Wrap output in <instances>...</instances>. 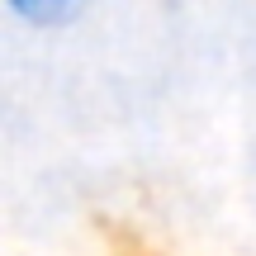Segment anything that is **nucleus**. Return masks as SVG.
I'll use <instances>...</instances> for the list:
<instances>
[{
    "label": "nucleus",
    "instance_id": "obj_1",
    "mask_svg": "<svg viewBox=\"0 0 256 256\" xmlns=\"http://www.w3.org/2000/svg\"><path fill=\"white\" fill-rule=\"evenodd\" d=\"M5 14H14L28 28H66L95 5V0H0Z\"/></svg>",
    "mask_w": 256,
    "mask_h": 256
}]
</instances>
